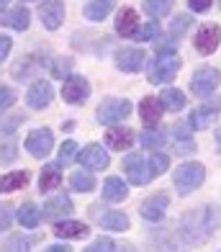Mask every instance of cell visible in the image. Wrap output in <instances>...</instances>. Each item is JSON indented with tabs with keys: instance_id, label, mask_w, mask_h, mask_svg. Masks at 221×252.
Instances as JSON below:
<instances>
[{
	"instance_id": "10",
	"label": "cell",
	"mask_w": 221,
	"mask_h": 252,
	"mask_svg": "<svg viewBox=\"0 0 221 252\" xmlns=\"http://www.w3.org/2000/svg\"><path fill=\"white\" fill-rule=\"evenodd\" d=\"M52 98H54V90H52V85L46 83V80H36V83L29 88V93H26V103L31 108H36V111L49 106Z\"/></svg>"
},
{
	"instance_id": "46",
	"label": "cell",
	"mask_w": 221,
	"mask_h": 252,
	"mask_svg": "<svg viewBox=\"0 0 221 252\" xmlns=\"http://www.w3.org/2000/svg\"><path fill=\"white\" fill-rule=\"evenodd\" d=\"M219 139H221V131H219Z\"/></svg>"
},
{
	"instance_id": "31",
	"label": "cell",
	"mask_w": 221,
	"mask_h": 252,
	"mask_svg": "<svg viewBox=\"0 0 221 252\" xmlns=\"http://www.w3.org/2000/svg\"><path fill=\"white\" fill-rule=\"evenodd\" d=\"M170 165V157L162 155V152H155L152 157H149V170H152V175H162Z\"/></svg>"
},
{
	"instance_id": "44",
	"label": "cell",
	"mask_w": 221,
	"mask_h": 252,
	"mask_svg": "<svg viewBox=\"0 0 221 252\" xmlns=\"http://www.w3.org/2000/svg\"><path fill=\"white\" fill-rule=\"evenodd\" d=\"M44 252H69V247L67 245H52V247H46Z\"/></svg>"
},
{
	"instance_id": "8",
	"label": "cell",
	"mask_w": 221,
	"mask_h": 252,
	"mask_svg": "<svg viewBox=\"0 0 221 252\" xmlns=\"http://www.w3.org/2000/svg\"><path fill=\"white\" fill-rule=\"evenodd\" d=\"M39 16H41V24L49 29V31H57L64 21V3L62 0H44L39 5Z\"/></svg>"
},
{
	"instance_id": "28",
	"label": "cell",
	"mask_w": 221,
	"mask_h": 252,
	"mask_svg": "<svg viewBox=\"0 0 221 252\" xmlns=\"http://www.w3.org/2000/svg\"><path fill=\"white\" fill-rule=\"evenodd\" d=\"M159 100H162V106H165L167 111H180L185 106V95L180 93L178 88H165L162 95H159Z\"/></svg>"
},
{
	"instance_id": "5",
	"label": "cell",
	"mask_w": 221,
	"mask_h": 252,
	"mask_svg": "<svg viewBox=\"0 0 221 252\" xmlns=\"http://www.w3.org/2000/svg\"><path fill=\"white\" fill-rule=\"evenodd\" d=\"M52 147H54V134L49 129H33L26 136V150H29L31 157H36V159H44L46 155L52 152Z\"/></svg>"
},
{
	"instance_id": "9",
	"label": "cell",
	"mask_w": 221,
	"mask_h": 252,
	"mask_svg": "<svg viewBox=\"0 0 221 252\" xmlns=\"http://www.w3.org/2000/svg\"><path fill=\"white\" fill-rule=\"evenodd\" d=\"M77 159H80V165L88 167V170H106V167H108V162H111V159H108V152L103 150L100 144H95V142L88 144L85 150L80 152V157H77Z\"/></svg>"
},
{
	"instance_id": "13",
	"label": "cell",
	"mask_w": 221,
	"mask_h": 252,
	"mask_svg": "<svg viewBox=\"0 0 221 252\" xmlns=\"http://www.w3.org/2000/svg\"><path fill=\"white\" fill-rule=\"evenodd\" d=\"M144 64V52L142 49H119L116 52V67H119L121 72H139Z\"/></svg>"
},
{
	"instance_id": "17",
	"label": "cell",
	"mask_w": 221,
	"mask_h": 252,
	"mask_svg": "<svg viewBox=\"0 0 221 252\" xmlns=\"http://www.w3.org/2000/svg\"><path fill=\"white\" fill-rule=\"evenodd\" d=\"M106 142L111 150H129L131 142H134V131L129 129V126H113V129L106 131Z\"/></svg>"
},
{
	"instance_id": "34",
	"label": "cell",
	"mask_w": 221,
	"mask_h": 252,
	"mask_svg": "<svg viewBox=\"0 0 221 252\" xmlns=\"http://www.w3.org/2000/svg\"><path fill=\"white\" fill-rule=\"evenodd\" d=\"M75 155H77V144L72 142V139H67L62 147H60V165H69L75 159Z\"/></svg>"
},
{
	"instance_id": "35",
	"label": "cell",
	"mask_w": 221,
	"mask_h": 252,
	"mask_svg": "<svg viewBox=\"0 0 221 252\" xmlns=\"http://www.w3.org/2000/svg\"><path fill=\"white\" fill-rule=\"evenodd\" d=\"M190 24H193L190 16H175V21H172V26H170V33L172 36H180V33H185L190 29Z\"/></svg>"
},
{
	"instance_id": "29",
	"label": "cell",
	"mask_w": 221,
	"mask_h": 252,
	"mask_svg": "<svg viewBox=\"0 0 221 252\" xmlns=\"http://www.w3.org/2000/svg\"><path fill=\"white\" fill-rule=\"evenodd\" d=\"M172 5H175V0H147L144 8H147V13L149 16H155V18H162V16H167Z\"/></svg>"
},
{
	"instance_id": "41",
	"label": "cell",
	"mask_w": 221,
	"mask_h": 252,
	"mask_svg": "<svg viewBox=\"0 0 221 252\" xmlns=\"http://www.w3.org/2000/svg\"><path fill=\"white\" fill-rule=\"evenodd\" d=\"M10 221H13L10 206H0V232H3V229H8V226H10Z\"/></svg>"
},
{
	"instance_id": "45",
	"label": "cell",
	"mask_w": 221,
	"mask_h": 252,
	"mask_svg": "<svg viewBox=\"0 0 221 252\" xmlns=\"http://www.w3.org/2000/svg\"><path fill=\"white\" fill-rule=\"evenodd\" d=\"M8 3H10V0H0V8H5Z\"/></svg>"
},
{
	"instance_id": "23",
	"label": "cell",
	"mask_w": 221,
	"mask_h": 252,
	"mask_svg": "<svg viewBox=\"0 0 221 252\" xmlns=\"http://www.w3.org/2000/svg\"><path fill=\"white\" fill-rule=\"evenodd\" d=\"M60 186H62L60 165H46V167L41 170V178H39V188H41V193L54 190V188H60Z\"/></svg>"
},
{
	"instance_id": "7",
	"label": "cell",
	"mask_w": 221,
	"mask_h": 252,
	"mask_svg": "<svg viewBox=\"0 0 221 252\" xmlns=\"http://www.w3.org/2000/svg\"><path fill=\"white\" fill-rule=\"evenodd\" d=\"M88 95H90V83H88L83 75H69V77L64 80V85H62V98H64L67 103L77 106V103H83Z\"/></svg>"
},
{
	"instance_id": "19",
	"label": "cell",
	"mask_w": 221,
	"mask_h": 252,
	"mask_svg": "<svg viewBox=\"0 0 221 252\" xmlns=\"http://www.w3.org/2000/svg\"><path fill=\"white\" fill-rule=\"evenodd\" d=\"M54 234L60 237V239H83L90 234V229L85 224H80V221H57L54 224Z\"/></svg>"
},
{
	"instance_id": "43",
	"label": "cell",
	"mask_w": 221,
	"mask_h": 252,
	"mask_svg": "<svg viewBox=\"0 0 221 252\" xmlns=\"http://www.w3.org/2000/svg\"><path fill=\"white\" fill-rule=\"evenodd\" d=\"M190 10H195V13H203V10L211 8V0H188Z\"/></svg>"
},
{
	"instance_id": "11",
	"label": "cell",
	"mask_w": 221,
	"mask_h": 252,
	"mask_svg": "<svg viewBox=\"0 0 221 252\" xmlns=\"http://www.w3.org/2000/svg\"><path fill=\"white\" fill-rule=\"evenodd\" d=\"M69 214H72V201H69V196H64V193L49 198L44 203V211H41V216L49 221H60L62 216H69Z\"/></svg>"
},
{
	"instance_id": "4",
	"label": "cell",
	"mask_w": 221,
	"mask_h": 252,
	"mask_svg": "<svg viewBox=\"0 0 221 252\" xmlns=\"http://www.w3.org/2000/svg\"><path fill=\"white\" fill-rule=\"evenodd\" d=\"M219 83H221V72L214 70V67H203V70H198V72L193 75V80H190V90H193L195 95L206 98V95H211L214 90L219 88Z\"/></svg>"
},
{
	"instance_id": "16",
	"label": "cell",
	"mask_w": 221,
	"mask_h": 252,
	"mask_svg": "<svg viewBox=\"0 0 221 252\" xmlns=\"http://www.w3.org/2000/svg\"><path fill=\"white\" fill-rule=\"evenodd\" d=\"M221 44V29L219 26H203L195 36V49L201 54H214L216 47Z\"/></svg>"
},
{
	"instance_id": "38",
	"label": "cell",
	"mask_w": 221,
	"mask_h": 252,
	"mask_svg": "<svg viewBox=\"0 0 221 252\" xmlns=\"http://www.w3.org/2000/svg\"><path fill=\"white\" fill-rule=\"evenodd\" d=\"M21 121H23L21 116H5V119L0 116V136H3V134H13Z\"/></svg>"
},
{
	"instance_id": "14",
	"label": "cell",
	"mask_w": 221,
	"mask_h": 252,
	"mask_svg": "<svg viewBox=\"0 0 221 252\" xmlns=\"http://www.w3.org/2000/svg\"><path fill=\"white\" fill-rule=\"evenodd\" d=\"M31 24V13L26 5H16L5 10V13H0V26H8V29H16V31H26Z\"/></svg>"
},
{
	"instance_id": "18",
	"label": "cell",
	"mask_w": 221,
	"mask_h": 252,
	"mask_svg": "<svg viewBox=\"0 0 221 252\" xmlns=\"http://www.w3.org/2000/svg\"><path fill=\"white\" fill-rule=\"evenodd\" d=\"M139 29V16L134 8H124L119 10V16H116V33L119 36H134Z\"/></svg>"
},
{
	"instance_id": "15",
	"label": "cell",
	"mask_w": 221,
	"mask_h": 252,
	"mask_svg": "<svg viewBox=\"0 0 221 252\" xmlns=\"http://www.w3.org/2000/svg\"><path fill=\"white\" fill-rule=\"evenodd\" d=\"M219 113H221V98L206 103V106H201V108H195L190 113V126L193 129H206L208 124H214V119L219 116Z\"/></svg>"
},
{
	"instance_id": "22",
	"label": "cell",
	"mask_w": 221,
	"mask_h": 252,
	"mask_svg": "<svg viewBox=\"0 0 221 252\" xmlns=\"http://www.w3.org/2000/svg\"><path fill=\"white\" fill-rule=\"evenodd\" d=\"M18 221L23 229H36L41 221V209L36 203H23L18 209Z\"/></svg>"
},
{
	"instance_id": "26",
	"label": "cell",
	"mask_w": 221,
	"mask_h": 252,
	"mask_svg": "<svg viewBox=\"0 0 221 252\" xmlns=\"http://www.w3.org/2000/svg\"><path fill=\"white\" fill-rule=\"evenodd\" d=\"M113 3H116V0H90V3L85 5V18L103 21L113 10Z\"/></svg>"
},
{
	"instance_id": "30",
	"label": "cell",
	"mask_w": 221,
	"mask_h": 252,
	"mask_svg": "<svg viewBox=\"0 0 221 252\" xmlns=\"http://www.w3.org/2000/svg\"><path fill=\"white\" fill-rule=\"evenodd\" d=\"M139 139H142L144 147H162V144H165V134L157 131V129H144Z\"/></svg>"
},
{
	"instance_id": "2",
	"label": "cell",
	"mask_w": 221,
	"mask_h": 252,
	"mask_svg": "<svg viewBox=\"0 0 221 252\" xmlns=\"http://www.w3.org/2000/svg\"><path fill=\"white\" fill-rule=\"evenodd\" d=\"M129 113H131V103L129 100H124V98H106L98 106L95 119H98V124L108 126V124H119L124 119H129Z\"/></svg>"
},
{
	"instance_id": "42",
	"label": "cell",
	"mask_w": 221,
	"mask_h": 252,
	"mask_svg": "<svg viewBox=\"0 0 221 252\" xmlns=\"http://www.w3.org/2000/svg\"><path fill=\"white\" fill-rule=\"evenodd\" d=\"M10 49H13V41H10V36H3V33H0V62L8 60Z\"/></svg>"
},
{
	"instance_id": "40",
	"label": "cell",
	"mask_w": 221,
	"mask_h": 252,
	"mask_svg": "<svg viewBox=\"0 0 221 252\" xmlns=\"http://www.w3.org/2000/svg\"><path fill=\"white\" fill-rule=\"evenodd\" d=\"M69 67H72V62H69V60H57L54 67H52V75L54 77H64V72H69Z\"/></svg>"
},
{
	"instance_id": "36",
	"label": "cell",
	"mask_w": 221,
	"mask_h": 252,
	"mask_svg": "<svg viewBox=\"0 0 221 252\" xmlns=\"http://www.w3.org/2000/svg\"><path fill=\"white\" fill-rule=\"evenodd\" d=\"M16 103V90L8 85H0V111H8Z\"/></svg>"
},
{
	"instance_id": "27",
	"label": "cell",
	"mask_w": 221,
	"mask_h": 252,
	"mask_svg": "<svg viewBox=\"0 0 221 252\" xmlns=\"http://www.w3.org/2000/svg\"><path fill=\"white\" fill-rule=\"evenodd\" d=\"M69 186H72L75 190H80V193H90L93 188H95V178H93L90 170H77V173L69 175Z\"/></svg>"
},
{
	"instance_id": "6",
	"label": "cell",
	"mask_w": 221,
	"mask_h": 252,
	"mask_svg": "<svg viewBox=\"0 0 221 252\" xmlns=\"http://www.w3.org/2000/svg\"><path fill=\"white\" fill-rule=\"evenodd\" d=\"M124 173H126V178H129L134 186H144V183H149L155 178L142 155H129L126 157L124 159Z\"/></svg>"
},
{
	"instance_id": "33",
	"label": "cell",
	"mask_w": 221,
	"mask_h": 252,
	"mask_svg": "<svg viewBox=\"0 0 221 252\" xmlns=\"http://www.w3.org/2000/svg\"><path fill=\"white\" fill-rule=\"evenodd\" d=\"M29 247H31L29 237H13V239H8V245L0 252H29Z\"/></svg>"
},
{
	"instance_id": "37",
	"label": "cell",
	"mask_w": 221,
	"mask_h": 252,
	"mask_svg": "<svg viewBox=\"0 0 221 252\" xmlns=\"http://www.w3.org/2000/svg\"><path fill=\"white\" fill-rule=\"evenodd\" d=\"M113 239H108V237H98L95 242H93L90 247H85V252H113Z\"/></svg>"
},
{
	"instance_id": "32",
	"label": "cell",
	"mask_w": 221,
	"mask_h": 252,
	"mask_svg": "<svg viewBox=\"0 0 221 252\" xmlns=\"http://www.w3.org/2000/svg\"><path fill=\"white\" fill-rule=\"evenodd\" d=\"M159 33V26L155 24V21H149V24H142L136 29V33H134V39L136 41H149V39H155Z\"/></svg>"
},
{
	"instance_id": "1",
	"label": "cell",
	"mask_w": 221,
	"mask_h": 252,
	"mask_svg": "<svg viewBox=\"0 0 221 252\" xmlns=\"http://www.w3.org/2000/svg\"><path fill=\"white\" fill-rule=\"evenodd\" d=\"M178 70H180V57L175 52H159L157 60L149 64L147 75L155 85H162V83H170L178 75Z\"/></svg>"
},
{
	"instance_id": "3",
	"label": "cell",
	"mask_w": 221,
	"mask_h": 252,
	"mask_svg": "<svg viewBox=\"0 0 221 252\" xmlns=\"http://www.w3.org/2000/svg\"><path fill=\"white\" fill-rule=\"evenodd\" d=\"M203 178H206V167L201 162H183L175 170V188L185 196V193H190V190L198 188L203 183Z\"/></svg>"
},
{
	"instance_id": "21",
	"label": "cell",
	"mask_w": 221,
	"mask_h": 252,
	"mask_svg": "<svg viewBox=\"0 0 221 252\" xmlns=\"http://www.w3.org/2000/svg\"><path fill=\"white\" fill-rule=\"evenodd\" d=\"M29 183V173L26 170H13V173H5L0 178V193H13L18 188H26Z\"/></svg>"
},
{
	"instance_id": "24",
	"label": "cell",
	"mask_w": 221,
	"mask_h": 252,
	"mask_svg": "<svg viewBox=\"0 0 221 252\" xmlns=\"http://www.w3.org/2000/svg\"><path fill=\"white\" fill-rule=\"evenodd\" d=\"M126 193H129V188L121 178H106V183H103V198L106 201H124Z\"/></svg>"
},
{
	"instance_id": "39",
	"label": "cell",
	"mask_w": 221,
	"mask_h": 252,
	"mask_svg": "<svg viewBox=\"0 0 221 252\" xmlns=\"http://www.w3.org/2000/svg\"><path fill=\"white\" fill-rule=\"evenodd\" d=\"M190 129H193V126L188 121H178L175 124V136H178L180 142H188L190 139Z\"/></svg>"
},
{
	"instance_id": "25",
	"label": "cell",
	"mask_w": 221,
	"mask_h": 252,
	"mask_svg": "<svg viewBox=\"0 0 221 252\" xmlns=\"http://www.w3.org/2000/svg\"><path fill=\"white\" fill-rule=\"evenodd\" d=\"M98 221H100V226L113 229V232H126V229H129V216L121 214V211H108V214L98 216Z\"/></svg>"
},
{
	"instance_id": "20",
	"label": "cell",
	"mask_w": 221,
	"mask_h": 252,
	"mask_svg": "<svg viewBox=\"0 0 221 252\" xmlns=\"http://www.w3.org/2000/svg\"><path fill=\"white\" fill-rule=\"evenodd\" d=\"M139 113H142L144 124L155 126V124H159L162 113H165V106H162L159 98H144L142 103H139Z\"/></svg>"
},
{
	"instance_id": "12",
	"label": "cell",
	"mask_w": 221,
	"mask_h": 252,
	"mask_svg": "<svg viewBox=\"0 0 221 252\" xmlns=\"http://www.w3.org/2000/svg\"><path fill=\"white\" fill-rule=\"evenodd\" d=\"M167 206H170L167 193H155L152 198H147V201L142 203V209H139V214H142L147 221H159L162 216H165Z\"/></svg>"
}]
</instances>
